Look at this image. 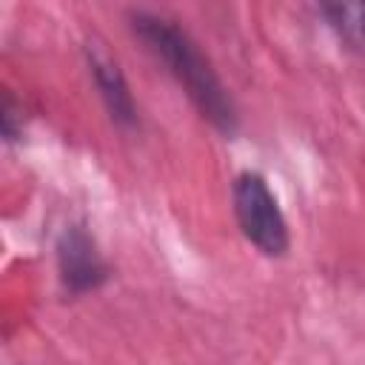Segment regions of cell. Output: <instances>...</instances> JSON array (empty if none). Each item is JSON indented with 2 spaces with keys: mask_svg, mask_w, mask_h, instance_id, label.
Wrapping results in <instances>:
<instances>
[{
  "mask_svg": "<svg viewBox=\"0 0 365 365\" xmlns=\"http://www.w3.org/2000/svg\"><path fill=\"white\" fill-rule=\"evenodd\" d=\"M131 31L140 37V43L157 57V63L165 66V71L174 77V83L185 91L191 106L200 111V117L217 128L225 137H234L240 128L237 106L220 80L217 68L200 48V43L171 17L157 11H128Z\"/></svg>",
  "mask_w": 365,
  "mask_h": 365,
  "instance_id": "1",
  "label": "cell"
},
{
  "mask_svg": "<svg viewBox=\"0 0 365 365\" xmlns=\"http://www.w3.org/2000/svg\"><path fill=\"white\" fill-rule=\"evenodd\" d=\"M231 202L234 217L242 231V237L265 257H285L291 248V234L285 214L268 185V180L259 171H242L237 174L231 185Z\"/></svg>",
  "mask_w": 365,
  "mask_h": 365,
  "instance_id": "2",
  "label": "cell"
},
{
  "mask_svg": "<svg viewBox=\"0 0 365 365\" xmlns=\"http://www.w3.org/2000/svg\"><path fill=\"white\" fill-rule=\"evenodd\" d=\"M57 277L68 297H83L103 288L111 277L106 257L97 248V240L88 234L83 222H68L54 245Z\"/></svg>",
  "mask_w": 365,
  "mask_h": 365,
  "instance_id": "3",
  "label": "cell"
},
{
  "mask_svg": "<svg viewBox=\"0 0 365 365\" xmlns=\"http://www.w3.org/2000/svg\"><path fill=\"white\" fill-rule=\"evenodd\" d=\"M86 60H88L91 80L97 86V94H100L111 123L120 125L123 131H134L140 125V114H137V103H134V94L128 88V80H125L120 63L100 43H88Z\"/></svg>",
  "mask_w": 365,
  "mask_h": 365,
  "instance_id": "4",
  "label": "cell"
},
{
  "mask_svg": "<svg viewBox=\"0 0 365 365\" xmlns=\"http://www.w3.org/2000/svg\"><path fill=\"white\" fill-rule=\"evenodd\" d=\"M328 29L345 43V48L356 51V54H365V3L356 0V3H319L317 9Z\"/></svg>",
  "mask_w": 365,
  "mask_h": 365,
  "instance_id": "5",
  "label": "cell"
},
{
  "mask_svg": "<svg viewBox=\"0 0 365 365\" xmlns=\"http://www.w3.org/2000/svg\"><path fill=\"white\" fill-rule=\"evenodd\" d=\"M0 128H3V140L14 143L23 134V106L6 91L3 94V106H0Z\"/></svg>",
  "mask_w": 365,
  "mask_h": 365,
  "instance_id": "6",
  "label": "cell"
}]
</instances>
